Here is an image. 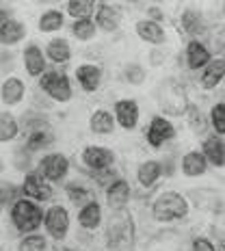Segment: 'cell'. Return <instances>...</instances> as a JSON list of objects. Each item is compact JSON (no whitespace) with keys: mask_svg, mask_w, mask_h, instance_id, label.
I'll return each mask as SVG.
<instances>
[{"mask_svg":"<svg viewBox=\"0 0 225 251\" xmlns=\"http://www.w3.org/2000/svg\"><path fill=\"white\" fill-rule=\"evenodd\" d=\"M210 35V44H206L208 48H212L214 52H225V28L223 26H214L208 30Z\"/></svg>","mask_w":225,"mask_h":251,"instance_id":"cell-42","label":"cell"},{"mask_svg":"<svg viewBox=\"0 0 225 251\" xmlns=\"http://www.w3.org/2000/svg\"><path fill=\"white\" fill-rule=\"evenodd\" d=\"M9 217H11L15 232H20L22 236H26V234H35L41 226H44L46 210L37 201L22 197V200H18L11 208H9Z\"/></svg>","mask_w":225,"mask_h":251,"instance_id":"cell-3","label":"cell"},{"mask_svg":"<svg viewBox=\"0 0 225 251\" xmlns=\"http://www.w3.org/2000/svg\"><path fill=\"white\" fill-rule=\"evenodd\" d=\"M115 126H117V119L111 111L106 108H96L89 117V130L98 137H106V134H113L115 132Z\"/></svg>","mask_w":225,"mask_h":251,"instance_id":"cell-23","label":"cell"},{"mask_svg":"<svg viewBox=\"0 0 225 251\" xmlns=\"http://www.w3.org/2000/svg\"><path fill=\"white\" fill-rule=\"evenodd\" d=\"M148 20H151V22H163L165 20V13L160 11L158 7H154V4H148Z\"/></svg>","mask_w":225,"mask_h":251,"instance_id":"cell-46","label":"cell"},{"mask_svg":"<svg viewBox=\"0 0 225 251\" xmlns=\"http://www.w3.org/2000/svg\"><path fill=\"white\" fill-rule=\"evenodd\" d=\"M158 106L163 108L165 115H171V117H182V115H186L191 102H188V98H186L184 87H182L175 78H167V80L160 82Z\"/></svg>","mask_w":225,"mask_h":251,"instance_id":"cell-4","label":"cell"},{"mask_svg":"<svg viewBox=\"0 0 225 251\" xmlns=\"http://www.w3.org/2000/svg\"><path fill=\"white\" fill-rule=\"evenodd\" d=\"M37 87H39V91L46 93L52 102L65 104L74 98V87H72L70 76H67L65 72H59V70H48L39 78Z\"/></svg>","mask_w":225,"mask_h":251,"instance_id":"cell-5","label":"cell"},{"mask_svg":"<svg viewBox=\"0 0 225 251\" xmlns=\"http://www.w3.org/2000/svg\"><path fill=\"white\" fill-rule=\"evenodd\" d=\"M98 24H96V20L93 18H89V20H76L74 24H72V35L78 39V41H91V39H96V35H98Z\"/></svg>","mask_w":225,"mask_h":251,"instance_id":"cell-35","label":"cell"},{"mask_svg":"<svg viewBox=\"0 0 225 251\" xmlns=\"http://www.w3.org/2000/svg\"><path fill=\"white\" fill-rule=\"evenodd\" d=\"M24 96H26V85L22 78H18V76L4 78V82L0 85V100H2V104L15 106V104H20L24 100Z\"/></svg>","mask_w":225,"mask_h":251,"instance_id":"cell-21","label":"cell"},{"mask_svg":"<svg viewBox=\"0 0 225 251\" xmlns=\"http://www.w3.org/2000/svg\"><path fill=\"white\" fill-rule=\"evenodd\" d=\"M20 128L24 130V134L41 132V130H52L48 117L44 115V111H37V108H30V111H26L22 117H20Z\"/></svg>","mask_w":225,"mask_h":251,"instance_id":"cell-30","label":"cell"},{"mask_svg":"<svg viewBox=\"0 0 225 251\" xmlns=\"http://www.w3.org/2000/svg\"><path fill=\"white\" fill-rule=\"evenodd\" d=\"M180 169H182V174H184L186 177H200V176H203L208 171V160H206V156H203L201 151L191 150V151H186V154L182 156Z\"/></svg>","mask_w":225,"mask_h":251,"instance_id":"cell-25","label":"cell"},{"mask_svg":"<svg viewBox=\"0 0 225 251\" xmlns=\"http://www.w3.org/2000/svg\"><path fill=\"white\" fill-rule=\"evenodd\" d=\"M13 63H15V54L9 48H2L0 50V74L7 76L9 72L13 70Z\"/></svg>","mask_w":225,"mask_h":251,"instance_id":"cell-43","label":"cell"},{"mask_svg":"<svg viewBox=\"0 0 225 251\" xmlns=\"http://www.w3.org/2000/svg\"><path fill=\"white\" fill-rule=\"evenodd\" d=\"M22 61H24V70L30 78H41L48 72V59L46 52L39 48L37 44H28L22 52Z\"/></svg>","mask_w":225,"mask_h":251,"instance_id":"cell-14","label":"cell"},{"mask_svg":"<svg viewBox=\"0 0 225 251\" xmlns=\"http://www.w3.org/2000/svg\"><path fill=\"white\" fill-rule=\"evenodd\" d=\"M223 11H225V4H223Z\"/></svg>","mask_w":225,"mask_h":251,"instance_id":"cell-51","label":"cell"},{"mask_svg":"<svg viewBox=\"0 0 225 251\" xmlns=\"http://www.w3.org/2000/svg\"><path fill=\"white\" fill-rule=\"evenodd\" d=\"M174 139H175V126L163 115H154L150 126L145 128V141H148L150 148L160 150Z\"/></svg>","mask_w":225,"mask_h":251,"instance_id":"cell-8","label":"cell"},{"mask_svg":"<svg viewBox=\"0 0 225 251\" xmlns=\"http://www.w3.org/2000/svg\"><path fill=\"white\" fill-rule=\"evenodd\" d=\"M184 59H186V67L193 72H200L203 67L210 63L214 56H212V50L206 46V41L201 39H191L186 44V50H184Z\"/></svg>","mask_w":225,"mask_h":251,"instance_id":"cell-13","label":"cell"},{"mask_svg":"<svg viewBox=\"0 0 225 251\" xmlns=\"http://www.w3.org/2000/svg\"><path fill=\"white\" fill-rule=\"evenodd\" d=\"M76 80L85 93H96L102 85V67L96 63H82L76 67Z\"/></svg>","mask_w":225,"mask_h":251,"instance_id":"cell-17","label":"cell"},{"mask_svg":"<svg viewBox=\"0 0 225 251\" xmlns=\"http://www.w3.org/2000/svg\"><path fill=\"white\" fill-rule=\"evenodd\" d=\"M104 243L108 251H134L137 245V229H134L132 214L128 210L111 212V219L106 223Z\"/></svg>","mask_w":225,"mask_h":251,"instance_id":"cell-1","label":"cell"},{"mask_svg":"<svg viewBox=\"0 0 225 251\" xmlns=\"http://www.w3.org/2000/svg\"><path fill=\"white\" fill-rule=\"evenodd\" d=\"M46 59H50L56 65L72 61V46L65 37H54L46 44Z\"/></svg>","mask_w":225,"mask_h":251,"instance_id":"cell-29","label":"cell"},{"mask_svg":"<svg viewBox=\"0 0 225 251\" xmlns=\"http://www.w3.org/2000/svg\"><path fill=\"white\" fill-rule=\"evenodd\" d=\"M165 59V54H160L158 50H151V54H150V61H151V65H160V61Z\"/></svg>","mask_w":225,"mask_h":251,"instance_id":"cell-47","label":"cell"},{"mask_svg":"<svg viewBox=\"0 0 225 251\" xmlns=\"http://www.w3.org/2000/svg\"><path fill=\"white\" fill-rule=\"evenodd\" d=\"M61 251H82V249H76V247H65V249H61Z\"/></svg>","mask_w":225,"mask_h":251,"instance_id":"cell-48","label":"cell"},{"mask_svg":"<svg viewBox=\"0 0 225 251\" xmlns=\"http://www.w3.org/2000/svg\"><path fill=\"white\" fill-rule=\"evenodd\" d=\"M9 20H13V7H11V4L0 2V26L7 24Z\"/></svg>","mask_w":225,"mask_h":251,"instance_id":"cell-45","label":"cell"},{"mask_svg":"<svg viewBox=\"0 0 225 251\" xmlns=\"http://www.w3.org/2000/svg\"><path fill=\"white\" fill-rule=\"evenodd\" d=\"M208 119H210V128L214 130V134L225 137V102L212 104L210 113H208Z\"/></svg>","mask_w":225,"mask_h":251,"instance_id":"cell-37","label":"cell"},{"mask_svg":"<svg viewBox=\"0 0 225 251\" xmlns=\"http://www.w3.org/2000/svg\"><path fill=\"white\" fill-rule=\"evenodd\" d=\"M22 197L26 200H33V201H50L52 197H54V188L48 180H44L37 171H28V174H24V180H22Z\"/></svg>","mask_w":225,"mask_h":251,"instance_id":"cell-9","label":"cell"},{"mask_svg":"<svg viewBox=\"0 0 225 251\" xmlns=\"http://www.w3.org/2000/svg\"><path fill=\"white\" fill-rule=\"evenodd\" d=\"M37 174L48 180L50 184H59V182H65L67 174H70V158L61 151H50V154H44L37 163Z\"/></svg>","mask_w":225,"mask_h":251,"instance_id":"cell-6","label":"cell"},{"mask_svg":"<svg viewBox=\"0 0 225 251\" xmlns=\"http://www.w3.org/2000/svg\"><path fill=\"white\" fill-rule=\"evenodd\" d=\"M4 208H7V206H4V201H2V200H0V212H2V210H4Z\"/></svg>","mask_w":225,"mask_h":251,"instance_id":"cell-50","label":"cell"},{"mask_svg":"<svg viewBox=\"0 0 225 251\" xmlns=\"http://www.w3.org/2000/svg\"><path fill=\"white\" fill-rule=\"evenodd\" d=\"M96 2H91V0H70V2L65 4V13L72 15L76 20H89L96 15Z\"/></svg>","mask_w":225,"mask_h":251,"instance_id":"cell-34","label":"cell"},{"mask_svg":"<svg viewBox=\"0 0 225 251\" xmlns=\"http://www.w3.org/2000/svg\"><path fill=\"white\" fill-rule=\"evenodd\" d=\"M223 80H225V59L223 56H214V59L201 70L200 80L197 82H200V87L203 91H212V89H217Z\"/></svg>","mask_w":225,"mask_h":251,"instance_id":"cell-16","label":"cell"},{"mask_svg":"<svg viewBox=\"0 0 225 251\" xmlns=\"http://www.w3.org/2000/svg\"><path fill=\"white\" fill-rule=\"evenodd\" d=\"M24 37H26V24L20 22V20L13 18L7 24L0 26V46H4V48L22 44Z\"/></svg>","mask_w":225,"mask_h":251,"instance_id":"cell-26","label":"cell"},{"mask_svg":"<svg viewBox=\"0 0 225 251\" xmlns=\"http://www.w3.org/2000/svg\"><path fill=\"white\" fill-rule=\"evenodd\" d=\"M20 119H15L11 113H0V143H11L20 137Z\"/></svg>","mask_w":225,"mask_h":251,"instance_id":"cell-32","label":"cell"},{"mask_svg":"<svg viewBox=\"0 0 225 251\" xmlns=\"http://www.w3.org/2000/svg\"><path fill=\"white\" fill-rule=\"evenodd\" d=\"M18 251H48V240L44 234H26L20 238L18 243Z\"/></svg>","mask_w":225,"mask_h":251,"instance_id":"cell-38","label":"cell"},{"mask_svg":"<svg viewBox=\"0 0 225 251\" xmlns=\"http://www.w3.org/2000/svg\"><path fill=\"white\" fill-rule=\"evenodd\" d=\"M186 122H188V126H191V130H193L195 134H206L208 126H210V119H208L206 115L201 113V108L195 106V104H191V106H188V111H186Z\"/></svg>","mask_w":225,"mask_h":251,"instance_id":"cell-36","label":"cell"},{"mask_svg":"<svg viewBox=\"0 0 225 251\" xmlns=\"http://www.w3.org/2000/svg\"><path fill=\"white\" fill-rule=\"evenodd\" d=\"M80 163L87 167V171H104L115 165V151L104 145H87L80 151Z\"/></svg>","mask_w":225,"mask_h":251,"instance_id":"cell-10","label":"cell"},{"mask_svg":"<svg viewBox=\"0 0 225 251\" xmlns=\"http://www.w3.org/2000/svg\"><path fill=\"white\" fill-rule=\"evenodd\" d=\"M63 24H65V13L59 11V9L44 11L39 15V22H37L41 33H56V30L63 28Z\"/></svg>","mask_w":225,"mask_h":251,"instance_id":"cell-33","label":"cell"},{"mask_svg":"<svg viewBox=\"0 0 225 251\" xmlns=\"http://www.w3.org/2000/svg\"><path fill=\"white\" fill-rule=\"evenodd\" d=\"M145 76H148V72H145V67L141 65V63H128V65L124 67V78L130 85H143Z\"/></svg>","mask_w":225,"mask_h":251,"instance_id":"cell-40","label":"cell"},{"mask_svg":"<svg viewBox=\"0 0 225 251\" xmlns=\"http://www.w3.org/2000/svg\"><path fill=\"white\" fill-rule=\"evenodd\" d=\"M191 201L177 191H163L151 201V219L158 223H175L188 217Z\"/></svg>","mask_w":225,"mask_h":251,"instance_id":"cell-2","label":"cell"},{"mask_svg":"<svg viewBox=\"0 0 225 251\" xmlns=\"http://www.w3.org/2000/svg\"><path fill=\"white\" fill-rule=\"evenodd\" d=\"M130 195H132V188H130V182L124 180V177H117V180L104 188V200H106V206L111 208V212L125 210Z\"/></svg>","mask_w":225,"mask_h":251,"instance_id":"cell-11","label":"cell"},{"mask_svg":"<svg viewBox=\"0 0 225 251\" xmlns=\"http://www.w3.org/2000/svg\"><path fill=\"white\" fill-rule=\"evenodd\" d=\"M2 171H4V160L0 158V174H2Z\"/></svg>","mask_w":225,"mask_h":251,"instance_id":"cell-49","label":"cell"},{"mask_svg":"<svg viewBox=\"0 0 225 251\" xmlns=\"http://www.w3.org/2000/svg\"><path fill=\"white\" fill-rule=\"evenodd\" d=\"M191 251H219L217 247H214V243L210 238L206 236H195L191 240Z\"/></svg>","mask_w":225,"mask_h":251,"instance_id":"cell-44","label":"cell"},{"mask_svg":"<svg viewBox=\"0 0 225 251\" xmlns=\"http://www.w3.org/2000/svg\"><path fill=\"white\" fill-rule=\"evenodd\" d=\"M65 195H67V200L74 203L76 208H82V206H87L89 201L96 200L93 188L87 186V184H82V182H78V180L65 182Z\"/></svg>","mask_w":225,"mask_h":251,"instance_id":"cell-28","label":"cell"},{"mask_svg":"<svg viewBox=\"0 0 225 251\" xmlns=\"http://www.w3.org/2000/svg\"><path fill=\"white\" fill-rule=\"evenodd\" d=\"M96 24L98 28L104 30V33H115L122 24V13L115 4L108 2H98L96 7Z\"/></svg>","mask_w":225,"mask_h":251,"instance_id":"cell-19","label":"cell"},{"mask_svg":"<svg viewBox=\"0 0 225 251\" xmlns=\"http://www.w3.org/2000/svg\"><path fill=\"white\" fill-rule=\"evenodd\" d=\"M70 226H72V217H70V210H67L63 203H52V206L46 210V217H44V227H46V234L61 243V240L67 238L70 234Z\"/></svg>","mask_w":225,"mask_h":251,"instance_id":"cell-7","label":"cell"},{"mask_svg":"<svg viewBox=\"0 0 225 251\" xmlns=\"http://www.w3.org/2000/svg\"><path fill=\"white\" fill-rule=\"evenodd\" d=\"M0 200L4 201V206L11 208L18 200H22V186L2 180V182H0Z\"/></svg>","mask_w":225,"mask_h":251,"instance_id":"cell-39","label":"cell"},{"mask_svg":"<svg viewBox=\"0 0 225 251\" xmlns=\"http://www.w3.org/2000/svg\"><path fill=\"white\" fill-rule=\"evenodd\" d=\"M113 115L117 119V126H122L124 130H134L139 126V117H141V111H139V104L130 98H124V100H117L113 106Z\"/></svg>","mask_w":225,"mask_h":251,"instance_id":"cell-15","label":"cell"},{"mask_svg":"<svg viewBox=\"0 0 225 251\" xmlns=\"http://www.w3.org/2000/svg\"><path fill=\"white\" fill-rule=\"evenodd\" d=\"M163 177V163L160 160H143L137 167V182L143 188H151Z\"/></svg>","mask_w":225,"mask_h":251,"instance_id":"cell-27","label":"cell"},{"mask_svg":"<svg viewBox=\"0 0 225 251\" xmlns=\"http://www.w3.org/2000/svg\"><path fill=\"white\" fill-rule=\"evenodd\" d=\"M102 221H104V212H102V203L98 200L89 201L87 206H82L78 210V226L85 232H96L102 226Z\"/></svg>","mask_w":225,"mask_h":251,"instance_id":"cell-20","label":"cell"},{"mask_svg":"<svg viewBox=\"0 0 225 251\" xmlns=\"http://www.w3.org/2000/svg\"><path fill=\"white\" fill-rule=\"evenodd\" d=\"M52 143H54V132H52V130H41V132H30V134H26V139H24L22 145L30 151V154H35V151L48 150Z\"/></svg>","mask_w":225,"mask_h":251,"instance_id":"cell-31","label":"cell"},{"mask_svg":"<svg viewBox=\"0 0 225 251\" xmlns=\"http://www.w3.org/2000/svg\"><path fill=\"white\" fill-rule=\"evenodd\" d=\"M180 24H182V30L186 35H191L193 39H200L203 33H208L206 20H203L201 11H197V9H184L180 13Z\"/></svg>","mask_w":225,"mask_h":251,"instance_id":"cell-24","label":"cell"},{"mask_svg":"<svg viewBox=\"0 0 225 251\" xmlns=\"http://www.w3.org/2000/svg\"><path fill=\"white\" fill-rule=\"evenodd\" d=\"M201 154L206 156L208 165L212 167H225V139L219 134H210L203 139Z\"/></svg>","mask_w":225,"mask_h":251,"instance_id":"cell-22","label":"cell"},{"mask_svg":"<svg viewBox=\"0 0 225 251\" xmlns=\"http://www.w3.org/2000/svg\"><path fill=\"white\" fill-rule=\"evenodd\" d=\"M134 33H137V37L141 41L151 44V46H163L167 41V30L163 28V24L151 22V20H148V18L134 22Z\"/></svg>","mask_w":225,"mask_h":251,"instance_id":"cell-18","label":"cell"},{"mask_svg":"<svg viewBox=\"0 0 225 251\" xmlns=\"http://www.w3.org/2000/svg\"><path fill=\"white\" fill-rule=\"evenodd\" d=\"M223 59H225V56H223Z\"/></svg>","mask_w":225,"mask_h":251,"instance_id":"cell-52","label":"cell"},{"mask_svg":"<svg viewBox=\"0 0 225 251\" xmlns=\"http://www.w3.org/2000/svg\"><path fill=\"white\" fill-rule=\"evenodd\" d=\"M186 200L195 203L200 210H210V212H221L225 208V200L217 188H193L186 193Z\"/></svg>","mask_w":225,"mask_h":251,"instance_id":"cell-12","label":"cell"},{"mask_svg":"<svg viewBox=\"0 0 225 251\" xmlns=\"http://www.w3.org/2000/svg\"><path fill=\"white\" fill-rule=\"evenodd\" d=\"M30 158H33V154H30L28 150L24 148V145H18L13 151V167L18 171H24V174H28L30 169Z\"/></svg>","mask_w":225,"mask_h":251,"instance_id":"cell-41","label":"cell"}]
</instances>
